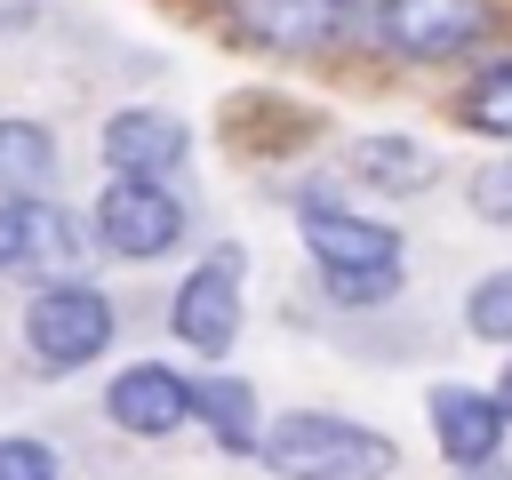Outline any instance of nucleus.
I'll use <instances>...</instances> for the list:
<instances>
[{
	"instance_id": "obj_9",
	"label": "nucleus",
	"mask_w": 512,
	"mask_h": 480,
	"mask_svg": "<svg viewBox=\"0 0 512 480\" xmlns=\"http://www.w3.org/2000/svg\"><path fill=\"white\" fill-rule=\"evenodd\" d=\"M504 400H488V392H464V384H448V392H432V432H440V448H448V464H488L496 456V440H504Z\"/></svg>"
},
{
	"instance_id": "obj_8",
	"label": "nucleus",
	"mask_w": 512,
	"mask_h": 480,
	"mask_svg": "<svg viewBox=\"0 0 512 480\" xmlns=\"http://www.w3.org/2000/svg\"><path fill=\"white\" fill-rule=\"evenodd\" d=\"M104 160H112V176H168L176 160H184V120H168V112H112L104 120Z\"/></svg>"
},
{
	"instance_id": "obj_14",
	"label": "nucleus",
	"mask_w": 512,
	"mask_h": 480,
	"mask_svg": "<svg viewBox=\"0 0 512 480\" xmlns=\"http://www.w3.org/2000/svg\"><path fill=\"white\" fill-rule=\"evenodd\" d=\"M80 256H88V240H80V224H72L64 208H24V264H32V272L72 280Z\"/></svg>"
},
{
	"instance_id": "obj_16",
	"label": "nucleus",
	"mask_w": 512,
	"mask_h": 480,
	"mask_svg": "<svg viewBox=\"0 0 512 480\" xmlns=\"http://www.w3.org/2000/svg\"><path fill=\"white\" fill-rule=\"evenodd\" d=\"M464 320H472V336H496V344H512V272H488V280L472 288Z\"/></svg>"
},
{
	"instance_id": "obj_17",
	"label": "nucleus",
	"mask_w": 512,
	"mask_h": 480,
	"mask_svg": "<svg viewBox=\"0 0 512 480\" xmlns=\"http://www.w3.org/2000/svg\"><path fill=\"white\" fill-rule=\"evenodd\" d=\"M400 288V264H368V272H328V296L336 304H376Z\"/></svg>"
},
{
	"instance_id": "obj_15",
	"label": "nucleus",
	"mask_w": 512,
	"mask_h": 480,
	"mask_svg": "<svg viewBox=\"0 0 512 480\" xmlns=\"http://www.w3.org/2000/svg\"><path fill=\"white\" fill-rule=\"evenodd\" d=\"M464 120L488 128V136H512V64H488V72L464 88Z\"/></svg>"
},
{
	"instance_id": "obj_22",
	"label": "nucleus",
	"mask_w": 512,
	"mask_h": 480,
	"mask_svg": "<svg viewBox=\"0 0 512 480\" xmlns=\"http://www.w3.org/2000/svg\"><path fill=\"white\" fill-rule=\"evenodd\" d=\"M496 400H504V416H512V368H504V384H496Z\"/></svg>"
},
{
	"instance_id": "obj_21",
	"label": "nucleus",
	"mask_w": 512,
	"mask_h": 480,
	"mask_svg": "<svg viewBox=\"0 0 512 480\" xmlns=\"http://www.w3.org/2000/svg\"><path fill=\"white\" fill-rule=\"evenodd\" d=\"M472 480H512V472H504V464L488 456V464H472Z\"/></svg>"
},
{
	"instance_id": "obj_10",
	"label": "nucleus",
	"mask_w": 512,
	"mask_h": 480,
	"mask_svg": "<svg viewBox=\"0 0 512 480\" xmlns=\"http://www.w3.org/2000/svg\"><path fill=\"white\" fill-rule=\"evenodd\" d=\"M304 240H312L320 272H368V264H400V232H392V224H368V216L312 208V216H304Z\"/></svg>"
},
{
	"instance_id": "obj_1",
	"label": "nucleus",
	"mask_w": 512,
	"mask_h": 480,
	"mask_svg": "<svg viewBox=\"0 0 512 480\" xmlns=\"http://www.w3.org/2000/svg\"><path fill=\"white\" fill-rule=\"evenodd\" d=\"M280 480H384L392 472V440L352 424V416H320V408H296L280 424H264V448H256Z\"/></svg>"
},
{
	"instance_id": "obj_2",
	"label": "nucleus",
	"mask_w": 512,
	"mask_h": 480,
	"mask_svg": "<svg viewBox=\"0 0 512 480\" xmlns=\"http://www.w3.org/2000/svg\"><path fill=\"white\" fill-rule=\"evenodd\" d=\"M24 344H32L48 368H80V360H96V352L112 344V304H104V288H88V280H56V288H40L32 312H24Z\"/></svg>"
},
{
	"instance_id": "obj_4",
	"label": "nucleus",
	"mask_w": 512,
	"mask_h": 480,
	"mask_svg": "<svg viewBox=\"0 0 512 480\" xmlns=\"http://www.w3.org/2000/svg\"><path fill=\"white\" fill-rule=\"evenodd\" d=\"M176 336L192 352H224L240 336V248L208 256L184 288H176Z\"/></svg>"
},
{
	"instance_id": "obj_3",
	"label": "nucleus",
	"mask_w": 512,
	"mask_h": 480,
	"mask_svg": "<svg viewBox=\"0 0 512 480\" xmlns=\"http://www.w3.org/2000/svg\"><path fill=\"white\" fill-rule=\"evenodd\" d=\"M96 232L120 256H168L184 240V208L176 192H160V176H112L96 200Z\"/></svg>"
},
{
	"instance_id": "obj_7",
	"label": "nucleus",
	"mask_w": 512,
	"mask_h": 480,
	"mask_svg": "<svg viewBox=\"0 0 512 480\" xmlns=\"http://www.w3.org/2000/svg\"><path fill=\"white\" fill-rule=\"evenodd\" d=\"M240 32L264 48H328L352 24V0H232Z\"/></svg>"
},
{
	"instance_id": "obj_5",
	"label": "nucleus",
	"mask_w": 512,
	"mask_h": 480,
	"mask_svg": "<svg viewBox=\"0 0 512 480\" xmlns=\"http://www.w3.org/2000/svg\"><path fill=\"white\" fill-rule=\"evenodd\" d=\"M376 24H384V40H392L400 56H456V48L480 40L488 8H480V0H384Z\"/></svg>"
},
{
	"instance_id": "obj_18",
	"label": "nucleus",
	"mask_w": 512,
	"mask_h": 480,
	"mask_svg": "<svg viewBox=\"0 0 512 480\" xmlns=\"http://www.w3.org/2000/svg\"><path fill=\"white\" fill-rule=\"evenodd\" d=\"M472 208H480V216H496V224H512V160H496V168H480V176H472Z\"/></svg>"
},
{
	"instance_id": "obj_12",
	"label": "nucleus",
	"mask_w": 512,
	"mask_h": 480,
	"mask_svg": "<svg viewBox=\"0 0 512 480\" xmlns=\"http://www.w3.org/2000/svg\"><path fill=\"white\" fill-rule=\"evenodd\" d=\"M56 176V144L32 120H0V200H32Z\"/></svg>"
},
{
	"instance_id": "obj_13",
	"label": "nucleus",
	"mask_w": 512,
	"mask_h": 480,
	"mask_svg": "<svg viewBox=\"0 0 512 480\" xmlns=\"http://www.w3.org/2000/svg\"><path fill=\"white\" fill-rule=\"evenodd\" d=\"M352 176L376 184V192H424L432 160H424V144H408V136H360V144H352Z\"/></svg>"
},
{
	"instance_id": "obj_11",
	"label": "nucleus",
	"mask_w": 512,
	"mask_h": 480,
	"mask_svg": "<svg viewBox=\"0 0 512 480\" xmlns=\"http://www.w3.org/2000/svg\"><path fill=\"white\" fill-rule=\"evenodd\" d=\"M192 408L208 416V432H216L232 456H256V448H264V424H256V400H248L240 376H208V384H192Z\"/></svg>"
},
{
	"instance_id": "obj_6",
	"label": "nucleus",
	"mask_w": 512,
	"mask_h": 480,
	"mask_svg": "<svg viewBox=\"0 0 512 480\" xmlns=\"http://www.w3.org/2000/svg\"><path fill=\"white\" fill-rule=\"evenodd\" d=\"M184 416H200V408H192V384H184L176 368H120V376H112V424H120V432L160 440V432H176Z\"/></svg>"
},
{
	"instance_id": "obj_19",
	"label": "nucleus",
	"mask_w": 512,
	"mask_h": 480,
	"mask_svg": "<svg viewBox=\"0 0 512 480\" xmlns=\"http://www.w3.org/2000/svg\"><path fill=\"white\" fill-rule=\"evenodd\" d=\"M0 480H56V456L40 440H0Z\"/></svg>"
},
{
	"instance_id": "obj_20",
	"label": "nucleus",
	"mask_w": 512,
	"mask_h": 480,
	"mask_svg": "<svg viewBox=\"0 0 512 480\" xmlns=\"http://www.w3.org/2000/svg\"><path fill=\"white\" fill-rule=\"evenodd\" d=\"M8 264H24V208L0 200V272H8Z\"/></svg>"
}]
</instances>
